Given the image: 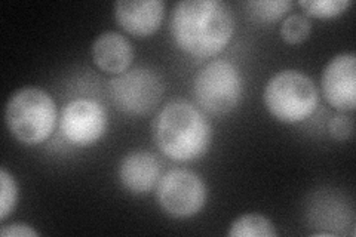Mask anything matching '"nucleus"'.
<instances>
[{"label":"nucleus","mask_w":356,"mask_h":237,"mask_svg":"<svg viewBox=\"0 0 356 237\" xmlns=\"http://www.w3.org/2000/svg\"><path fill=\"white\" fill-rule=\"evenodd\" d=\"M177 48L195 58H211L225 51L235 33V18L220 0H183L170 18Z\"/></svg>","instance_id":"1"},{"label":"nucleus","mask_w":356,"mask_h":237,"mask_svg":"<svg viewBox=\"0 0 356 237\" xmlns=\"http://www.w3.org/2000/svg\"><path fill=\"white\" fill-rule=\"evenodd\" d=\"M153 132L158 149L174 162L204 157L213 138L204 111L186 99L170 101L156 116Z\"/></svg>","instance_id":"2"},{"label":"nucleus","mask_w":356,"mask_h":237,"mask_svg":"<svg viewBox=\"0 0 356 237\" xmlns=\"http://www.w3.org/2000/svg\"><path fill=\"white\" fill-rule=\"evenodd\" d=\"M5 122L17 141L24 145H39L55 131L58 108L44 89L24 86L9 97L5 107Z\"/></svg>","instance_id":"3"},{"label":"nucleus","mask_w":356,"mask_h":237,"mask_svg":"<svg viewBox=\"0 0 356 237\" xmlns=\"http://www.w3.org/2000/svg\"><path fill=\"white\" fill-rule=\"evenodd\" d=\"M264 106L282 123H300L314 115L318 107V89L314 81L298 70H282L273 74L264 88Z\"/></svg>","instance_id":"4"},{"label":"nucleus","mask_w":356,"mask_h":237,"mask_svg":"<svg viewBox=\"0 0 356 237\" xmlns=\"http://www.w3.org/2000/svg\"><path fill=\"white\" fill-rule=\"evenodd\" d=\"M193 94L200 110L226 116L239 106L243 95L241 70L227 60L211 61L195 76Z\"/></svg>","instance_id":"5"},{"label":"nucleus","mask_w":356,"mask_h":237,"mask_svg":"<svg viewBox=\"0 0 356 237\" xmlns=\"http://www.w3.org/2000/svg\"><path fill=\"white\" fill-rule=\"evenodd\" d=\"M165 91L163 81L150 67H134L108 83L113 106L128 116H144L159 104Z\"/></svg>","instance_id":"6"},{"label":"nucleus","mask_w":356,"mask_h":237,"mask_svg":"<svg viewBox=\"0 0 356 237\" xmlns=\"http://www.w3.org/2000/svg\"><path fill=\"white\" fill-rule=\"evenodd\" d=\"M156 196L161 209L175 220L192 218L204 209L208 190L205 181L191 169H171L161 177Z\"/></svg>","instance_id":"7"},{"label":"nucleus","mask_w":356,"mask_h":237,"mask_svg":"<svg viewBox=\"0 0 356 237\" xmlns=\"http://www.w3.org/2000/svg\"><path fill=\"white\" fill-rule=\"evenodd\" d=\"M108 117L104 107L91 98H76L61 110L60 131L64 140L85 149L104 137Z\"/></svg>","instance_id":"8"},{"label":"nucleus","mask_w":356,"mask_h":237,"mask_svg":"<svg viewBox=\"0 0 356 237\" xmlns=\"http://www.w3.org/2000/svg\"><path fill=\"white\" fill-rule=\"evenodd\" d=\"M322 94L337 111L352 113L356 108V55L339 54L327 63L322 72Z\"/></svg>","instance_id":"9"},{"label":"nucleus","mask_w":356,"mask_h":237,"mask_svg":"<svg viewBox=\"0 0 356 237\" xmlns=\"http://www.w3.org/2000/svg\"><path fill=\"white\" fill-rule=\"evenodd\" d=\"M113 13L116 22L128 35L147 38L162 26L165 3L162 0H118Z\"/></svg>","instance_id":"10"},{"label":"nucleus","mask_w":356,"mask_h":237,"mask_svg":"<svg viewBox=\"0 0 356 237\" xmlns=\"http://www.w3.org/2000/svg\"><path fill=\"white\" fill-rule=\"evenodd\" d=\"M159 179L161 163L147 150L131 152L119 163V181L131 195H149Z\"/></svg>","instance_id":"11"},{"label":"nucleus","mask_w":356,"mask_h":237,"mask_svg":"<svg viewBox=\"0 0 356 237\" xmlns=\"http://www.w3.org/2000/svg\"><path fill=\"white\" fill-rule=\"evenodd\" d=\"M91 55L99 70L118 76L129 70L134 60V47L120 33L104 31L94 40Z\"/></svg>","instance_id":"12"},{"label":"nucleus","mask_w":356,"mask_h":237,"mask_svg":"<svg viewBox=\"0 0 356 237\" xmlns=\"http://www.w3.org/2000/svg\"><path fill=\"white\" fill-rule=\"evenodd\" d=\"M230 237H276L275 224L261 213H243L230 224Z\"/></svg>","instance_id":"13"},{"label":"nucleus","mask_w":356,"mask_h":237,"mask_svg":"<svg viewBox=\"0 0 356 237\" xmlns=\"http://www.w3.org/2000/svg\"><path fill=\"white\" fill-rule=\"evenodd\" d=\"M291 0H251L245 2L248 17L254 22H273L282 18L293 8Z\"/></svg>","instance_id":"14"},{"label":"nucleus","mask_w":356,"mask_h":237,"mask_svg":"<svg viewBox=\"0 0 356 237\" xmlns=\"http://www.w3.org/2000/svg\"><path fill=\"white\" fill-rule=\"evenodd\" d=\"M298 6L305 10L306 17L331 19L346 13L352 2L350 0H300Z\"/></svg>","instance_id":"15"},{"label":"nucleus","mask_w":356,"mask_h":237,"mask_svg":"<svg viewBox=\"0 0 356 237\" xmlns=\"http://www.w3.org/2000/svg\"><path fill=\"white\" fill-rule=\"evenodd\" d=\"M281 38L288 44H298L309 39L312 33V21L302 14L288 15L281 24Z\"/></svg>","instance_id":"16"},{"label":"nucleus","mask_w":356,"mask_h":237,"mask_svg":"<svg viewBox=\"0 0 356 237\" xmlns=\"http://www.w3.org/2000/svg\"><path fill=\"white\" fill-rule=\"evenodd\" d=\"M18 203V186L15 178L3 167L0 171V221L5 222L6 218L14 212Z\"/></svg>","instance_id":"17"},{"label":"nucleus","mask_w":356,"mask_h":237,"mask_svg":"<svg viewBox=\"0 0 356 237\" xmlns=\"http://www.w3.org/2000/svg\"><path fill=\"white\" fill-rule=\"evenodd\" d=\"M330 135L337 141H348L353 135V119L344 111L334 115L328 123Z\"/></svg>","instance_id":"18"},{"label":"nucleus","mask_w":356,"mask_h":237,"mask_svg":"<svg viewBox=\"0 0 356 237\" xmlns=\"http://www.w3.org/2000/svg\"><path fill=\"white\" fill-rule=\"evenodd\" d=\"M0 236L2 237H36V236H40V233L36 229H33L29 224L14 222L9 225H3L2 230H0Z\"/></svg>","instance_id":"19"}]
</instances>
